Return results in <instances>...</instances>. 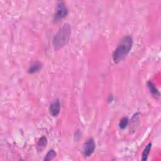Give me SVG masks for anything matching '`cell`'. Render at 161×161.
<instances>
[{
    "label": "cell",
    "mask_w": 161,
    "mask_h": 161,
    "mask_svg": "<svg viewBox=\"0 0 161 161\" xmlns=\"http://www.w3.org/2000/svg\"><path fill=\"white\" fill-rule=\"evenodd\" d=\"M133 44V38L130 35H126L123 37L113 52V60L114 62L118 64L122 61L131 50Z\"/></svg>",
    "instance_id": "obj_1"
},
{
    "label": "cell",
    "mask_w": 161,
    "mask_h": 161,
    "mask_svg": "<svg viewBox=\"0 0 161 161\" xmlns=\"http://www.w3.org/2000/svg\"><path fill=\"white\" fill-rule=\"evenodd\" d=\"M71 28L69 24H64L57 31L53 38V47L55 50H58L65 45L70 37Z\"/></svg>",
    "instance_id": "obj_2"
},
{
    "label": "cell",
    "mask_w": 161,
    "mask_h": 161,
    "mask_svg": "<svg viewBox=\"0 0 161 161\" xmlns=\"http://www.w3.org/2000/svg\"><path fill=\"white\" fill-rule=\"evenodd\" d=\"M68 14V8L63 1H58L57 4L53 20L55 23L60 21Z\"/></svg>",
    "instance_id": "obj_3"
},
{
    "label": "cell",
    "mask_w": 161,
    "mask_h": 161,
    "mask_svg": "<svg viewBox=\"0 0 161 161\" xmlns=\"http://www.w3.org/2000/svg\"><path fill=\"white\" fill-rule=\"evenodd\" d=\"M96 148V143L95 141L92 138H89L87 140V141L84 143L83 145L82 149V153L83 155L86 157H89L91 155Z\"/></svg>",
    "instance_id": "obj_4"
},
{
    "label": "cell",
    "mask_w": 161,
    "mask_h": 161,
    "mask_svg": "<svg viewBox=\"0 0 161 161\" xmlns=\"http://www.w3.org/2000/svg\"><path fill=\"white\" fill-rule=\"evenodd\" d=\"M60 110V103L58 99H57L50 105L49 111L52 116L54 117L57 116L59 114Z\"/></svg>",
    "instance_id": "obj_5"
},
{
    "label": "cell",
    "mask_w": 161,
    "mask_h": 161,
    "mask_svg": "<svg viewBox=\"0 0 161 161\" xmlns=\"http://www.w3.org/2000/svg\"><path fill=\"white\" fill-rule=\"evenodd\" d=\"M47 145V139L45 136H42L36 143V150L38 152H42L46 147Z\"/></svg>",
    "instance_id": "obj_6"
},
{
    "label": "cell",
    "mask_w": 161,
    "mask_h": 161,
    "mask_svg": "<svg viewBox=\"0 0 161 161\" xmlns=\"http://www.w3.org/2000/svg\"><path fill=\"white\" fill-rule=\"evenodd\" d=\"M42 67V64L41 62H40L38 61H35L31 64V65L30 66V67L28 70V72L29 74L36 73L41 69Z\"/></svg>",
    "instance_id": "obj_7"
},
{
    "label": "cell",
    "mask_w": 161,
    "mask_h": 161,
    "mask_svg": "<svg viewBox=\"0 0 161 161\" xmlns=\"http://www.w3.org/2000/svg\"><path fill=\"white\" fill-rule=\"evenodd\" d=\"M147 86L148 87L150 92L154 97H155V98L160 97V92H159L158 90L156 88V87L155 86V85L153 84V82H152L151 81H148L147 82Z\"/></svg>",
    "instance_id": "obj_8"
},
{
    "label": "cell",
    "mask_w": 161,
    "mask_h": 161,
    "mask_svg": "<svg viewBox=\"0 0 161 161\" xmlns=\"http://www.w3.org/2000/svg\"><path fill=\"white\" fill-rule=\"evenodd\" d=\"M152 143H148L147 146L145 147L144 150H143L142 154V160H147L148 158V157L150 154L151 148H152Z\"/></svg>",
    "instance_id": "obj_9"
},
{
    "label": "cell",
    "mask_w": 161,
    "mask_h": 161,
    "mask_svg": "<svg viewBox=\"0 0 161 161\" xmlns=\"http://www.w3.org/2000/svg\"><path fill=\"white\" fill-rule=\"evenodd\" d=\"M56 155H57L56 152L53 149H51L47 153L43 160H46V161L52 160L56 157Z\"/></svg>",
    "instance_id": "obj_10"
},
{
    "label": "cell",
    "mask_w": 161,
    "mask_h": 161,
    "mask_svg": "<svg viewBox=\"0 0 161 161\" xmlns=\"http://www.w3.org/2000/svg\"><path fill=\"white\" fill-rule=\"evenodd\" d=\"M128 123H129L128 118L126 116H124L120 119L119 122V127L120 129L124 130L127 127Z\"/></svg>",
    "instance_id": "obj_11"
}]
</instances>
